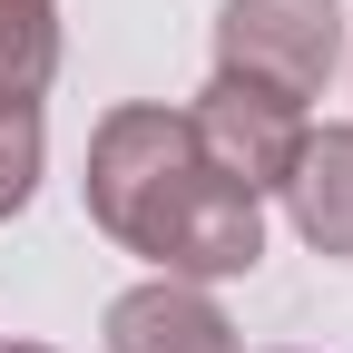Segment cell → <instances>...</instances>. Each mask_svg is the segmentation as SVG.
<instances>
[{
  "label": "cell",
  "instance_id": "cell-1",
  "mask_svg": "<svg viewBox=\"0 0 353 353\" xmlns=\"http://www.w3.org/2000/svg\"><path fill=\"white\" fill-rule=\"evenodd\" d=\"M88 216L128 245L167 265L176 285L245 275L265 255V206L206 157L187 108H108L88 138Z\"/></svg>",
  "mask_w": 353,
  "mask_h": 353
},
{
  "label": "cell",
  "instance_id": "cell-2",
  "mask_svg": "<svg viewBox=\"0 0 353 353\" xmlns=\"http://www.w3.org/2000/svg\"><path fill=\"white\" fill-rule=\"evenodd\" d=\"M343 59V10L334 0H226L216 20V69L265 79L285 99H314Z\"/></svg>",
  "mask_w": 353,
  "mask_h": 353
},
{
  "label": "cell",
  "instance_id": "cell-3",
  "mask_svg": "<svg viewBox=\"0 0 353 353\" xmlns=\"http://www.w3.org/2000/svg\"><path fill=\"white\" fill-rule=\"evenodd\" d=\"M187 118H196L206 157L226 167L236 187H255V196L285 187V167H294V148H304V99H285V88H265V79H236V69H216Z\"/></svg>",
  "mask_w": 353,
  "mask_h": 353
},
{
  "label": "cell",
  "instance_id": "cell-4",
  "mask_svg": "<svg viewBox=\"0 0 353 353\" xmlns=\"http://www.w3.org/2000/svg\"><path fill=\"white\" fill-rule=\"evenodd\" d=\"M108 353H236V324L216 314L196 285L157 275V285L108 304Z\"/></svg>",
  "mask_w": 353,
  "mask_h": 353
},
{
  "label": "cell",
  "instance_id": "cell-5",
  "mask_svg": "<svg viewBox=\"0 0 353 353\" xmlns=\"http://www.w3.org/2000/svg\"><path fill=\"white\" fill-rule=\"evenodd\" d=\"M285 196H294V226L304 245H324V255H353V128H304V148L285 167Z\"/></svg>",
  "mask_w": 353,
  "mask_h": 353
},
{
  "label": "cell",
  "instance_id": "cell-6",
  "mask_svg": "<svg viewBox=\"0 0 353 353\" xmlns=\"http://www.w3.org/2000/svg\"><path fill=\"white\" fill-rule=\"evenodd\" d=\"M59 69V20L50 0H0V99H39Z\"/></svg>",
  "mask_w": 353,
  "mask_h": 353
},
{
  "label": "cell",
  "instance_id": "cell-7",
  "mask_svg": "<svg viewBox=\"0 0 353 353\" xmlns=\"http://www.w3.org/2000/svg\"><path fill=\"white\" fill-rule=\"evenodd\" d=\"M39 187V99H0V216H20Z\"/></svg>",
  "mask_w": 353,
  "mask_h": 353
},
{
  "label": "cell",
  "instance_id": "cell-8",
  "mask_svg": "<svg viewBox=\"0 0 353 353\" xmlns=\"http://www.w3.org/2000/svg\"><path fill=\"white\" fill-rule=\"evenodd\" d=\"M0 353H50V343H0Z\"/></svg>",
  "mask_w": 353,
  "mask_h": 353
}]
</instances>
